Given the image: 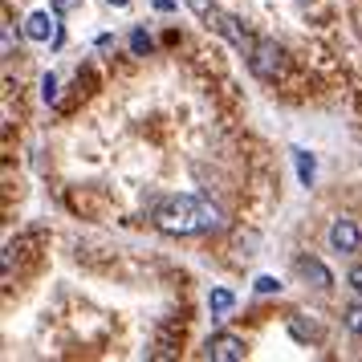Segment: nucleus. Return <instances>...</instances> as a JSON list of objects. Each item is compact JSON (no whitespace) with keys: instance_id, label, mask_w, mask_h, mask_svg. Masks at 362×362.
<instances>
[{"instance_id":"obj_1","label":"nucleus","mask_w":362,"mask_h":362,"mask_svg":"<svg viewBox=\"0 0 362 362\" xmlns=\"http://www.w3.org/2000/svg\"><path fill=\"white\" fill-rule=\"evenodd\" d=\"M155 224L171 236H199V232L224 228V212L204 196H167L155 208Z\"/></svg>"},{"instance_id":"obj_2","label":"nucleus","mask_w":362,"mask_h":362,"mask_svg":"<svg viewBox=\"0 0 362 362\" xmlns=\"http://www.w3.org/2000/svg\"><path fill=\"white\" fill-rule=\"evenodd\" d=\"M248 69L261 78V82H277L281 69H285V49H281L273 37H257L252 53H248Z\"/></svg>"},{"instance_id":"obj_3","label":"nucleus","mask_w":362,"mask_h":362,"mask_svg":"<svg viewBox=\"0 0 362 362\" xmlns=\"http://www.w3.org/2000/svg\"><path fill=\"white\" fill-rule=\"evenodd\" d=\"M326 240H329V248H334V252H358V245H362V228L354 224V220H350V216H338V220L329 224Z\"/></svg>"},{"instance_id":"obj_4","label":"nucleus","mask_w":362,"mask_h":362,"mask_svg":"<svg viewBox=\"0 0 362 362\" xmlns=\"http://www.w3.org/2000/svg\"><path fill=\"white\" fill-rule=\"evenodd\" d=\"M204 354L212 362H240L245 358V338H236V334H212L208 346H204Z\"/></svg>"},{"instance_id":"obj_5","label":"nucleus","mask_w":362,"mask_h":362,"mask_svg":"<svg viewBox=\"0 0 362 362\" xmlns=\"http://www.w3.org/2000/svg\"><path fill=\"white\" fill-rule=\"evenodd\" d=\"M212 29H216V33L228 37V41H232V45H236L240 53H245V57L252 53V37L245 33V25L232 17V13H220V8H216V13H212Z\"/></svg>"},{"instance_id":"obj_6","label":"nucleus","mask_w":362,"mask_h":362,"mask_svg":"<svg viewBox=\"0 0 362 362\" xmlns=\"http://www.w3.org/2000/svg\"><path fill=\"white\" fill-rule=\"evenodd\" d=\"M297 273L310 281L313 289H322V293H326V289H334V273H329L317 257H301V261H297Z\"/></svg>"},{"instance_id":"obj_7","label":"nucleus","mask_w":362,"mask_h":362,"mask_svg":"<svg viewBox=\"0 0 362 362\" xmlns=\"http://www.w3.org/2000/svg\"><path fill=\"white\" fill-rule=\"evenodd\" d=\"M25 37L29 41H57V17H49V13H33V17L25 21Z\"/></svg>"},{"instance_id":"obj_8","label":"nucleus","mask_w":362,"mask_h":362,"mask_svg":"<svg viewBox=\"0 0 362 362\" xmlns=\"http://www.w3.org/2000/svg\"><path fill=\"white\" fill-rule=\"evenodd\" d=\"M293 163H297V180H301V187H313V175H317V163H313L310 151H293Z\"/></svg>"},{"instance_id":"obj_9","label":"nucleus","mask_w":362,"mask_h":362,"mask_svg":"<svg viewBox=\"0 0 362 362\" xmlns=\"http://www.w3.org/2000/svg\"><path fill=\"white\" fill-rule=\"evenodd\" d=\"M232 305H236V293H232V289H212V293H208V310H212V317H224Z\"/></svg>"},{"instance_id":"obj_10","label":"nucleus","mask_w":362,"mask_h":362,"mask_svg":"<svg viewBox=\"0 0 362 362\" xmlns=\"http://www.w3.org/2000/svg\"><path fill=\"white\" fill-rule=\"evenodd\" d=\"M342 326L350 329V334H358V338H362V301H350V305L342 310Z\"/></svg>"},{"instance_id":"obj_11","label":"nucleus","mask_w":362,"mask_h":362,"mask_svg":"<svg viewBox=\"0 0 362 362\" xmlns=\"http://www.w3.org/2000/svg\"><path fill=\"white\" fill-rule=\"evenodd\" d=\"M151 45H155V41H151V33L143 29V25H134V29H131V49H134V57H147Z\"/></svg>"},{"instance_id":"obj_12","label":"nucleus","mask_w":362,"mask_h":362,"mask_svg":"<svg viewBox=\"0 0 362 362\" xmlns=\"http://www.w3.org/2000/svg\"><path fill=\"white\" fill-rule=\"evenodd\" d=\"M289 334H293L297 342H313V338H317V326L305 322V317H293V322H289Z\"/></svg>"},{"instance_id":"obj_13","label":"nucleus","mask_w":362,"mask_h":362,"mask_svg":"<svg viewBox=\"0 0 362 362\" xmlns=\"http://www.w3.org/2000/svg\"><path fill=\"white\" fill-rule=\"evenodd\" d=\"M187 4H192V13H196L199 21H212V13H216L212 0H187Z\"/></svg>"},{"instance_id":"obj_14","label":"nucleus","mask_w":362,"mask_h":362,"mask_svg":"<svg viewBox=\"0 0 362 362\" xmlns=\"http://www.w3.org/2000/svg\"><path fill=\"white\" fill-rule=\"evenodd\" d=\"M257 293H261V297L281 293V281H277V277H257Z\"/></svg>"},{"instance_id":"obj_15","label":"nucleus","mask_w":362,"mask_h":362,"mask_svg":"<svg viewBox=\"0 0 362 362\" xmlns=\"http://www.w3.org/2000/svg\"><path fill=\"white\" fill-rule=\"evenodd\" d=\"M41 98L57 102V78H53V74H45V82H41Z\"/></svg>"},{"instance_id":"obj_16","label":"nucleus","mask_w":362,"mask_h":362,"mask_svg":"<svg viewBox=\"0 0 362 362\" xmlns=\"http://www.w3.org/2000/svg\"><path fill=\"white\" fill-rule=\"evenodd\" d=\"M346 281H350V289H354V293L362 297V264H354V269L346 273Z\"/></svg>"},{"instance_id":"obj_17","label":"nucleus","mask_w":362,"mask_h":362,"mask_svg":"<svg viewBox=\"0 0 362 362\" xmlns=\"http://www.w3.org/2000/svg\"><path fill=\"white\" fill-rule=\"evenodd\" d=\"M78 4H82V0H53V13L62 17V13H69V8H78Z\"/></svg>"},{"instance_id":"obj_18","label":"nucleus","mask_w":362,"mask_h":362,"mask_svg":"<svg viewBox=\"0 0 362 362\" xmlns=\"http://www.w3.org/2000/svg\"><path fill=\"white\" fill-rule=\"evenodd\" d=\"M155 8H159V13H171V8H175V0H155Z\"/></svg>"},{"instance_id":"obj_19","label":"nucleus","mask_w":362,"mask_h":362,"mask_svg":"<svg viewBox=\"0 0 362 362\" xmlns=\"http://www.w3.org/2000/svg\"><path fill=\"white\" fill-rule=\"evenodd\" d=\"M106 4H110V8H127V4H131V0H106Z\"/></svg>"}]
</instances>
